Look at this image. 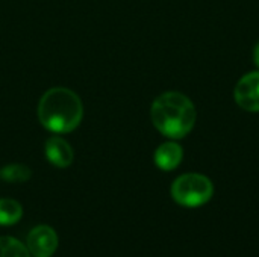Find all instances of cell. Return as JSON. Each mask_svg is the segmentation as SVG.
Listing matches in <instances>:
<instances>
[{
    "instance_id": "obj_1",
    "label": "cell",
    "mask_w": 259,
    "mask_h": 257,
    "mask_svg": "<svg viewBox=\"0 0 259 257\" xmlns=\"http://www.w3.org/2000/svg\"><path fill=\"white\" fill-rule=\"evenodd\" d=\"M150 118L159 133L176 141L185 138L194 129L197 111L190 97L178 91H168L155 98Z\"/></svg>"
},
{
    "instance_id": "obj_2",
    "label": "cell",
    "mask_w": 259,
    "mask_h": 257,
    "mask_svg": "<svg viewBox=\"0 0 259 257\" xmlns=\"http://www.w3.org/2000/svg\"><path fill=\"white\" fill-rule=\"evenodd\" d=\"M39 123L53 133L73 132L82 121L83 105L79 95L64 86L50 88L38 103Z\"/></svg>"
},
{
    "instance_id": "obj_3",
    "label": "cell",
    "mask_w": 259,
    "mask_h": 257,
    "mask_svg": "<svg viewBox=\"0 0 259 257\" xmlns=\"http://www.w3.org/2000/svg\"><path fill=\"white\" fill-rule=\"evenodd\" d=\"M173 200L184 208H200L214 195V185L209 177L199 173H187L171 183Z\"/></svg>"
},
{
    "instance_id": "obj_4",
    "label": "cell",
    "mask_w": 259,
    "mask_h": 257,
    "mask_svg": "<svg viewBox=\"0 0 259 257\" xmlns=\"http://www.w3.org/2000/svg\"><path fill=\"white\" fill-rule=\"evenodd\" d=\"M235 103L247 112H259V71L244 74L234 89Z\"/></svg>"
},
{
    "instance_id": "obj_5",
    "label": "cell",
    "mask_w": 259,
    "mask_h": 257,
    "mask_svg": "<svg viewBox=\"0 0 259 257\" xmlns=\"http://www.w3.org/2000/svg\"><path fill=\"white\" fill-rule=\"evenodd\" d=\"M58 235L49 226H36L27 235V250L33 257H52L58 248Z\"/></svg>"
},
{
    "instance_id": "obj_6",
    "label": "cell",
    "mask_w": 259,
    "mask_h": 257,
    "mask_svg": "<svg viewBox=\"0 0 259 257\" xmlns=\"http://www.w3.org/2000/svg\"><path fill=\"white\" fill-rule=\"evenodd\" d=\"M46 158L50 164L58 168H67L73 164L74 153L71 145L61 136H52L46 141L44 147Z\"/></svg>"
},
{
    "instance_id": "obj_7",
    "label": "cell",
    "mask_w": 259,
    "mask_h": 257,
    "mask_svg": "<svg viewBox=\"0 0 259 257\" xmlns=\"http://www.w3.org/2000/svg\"><path fill=\"white\" fill-rule=\"evenodd\" d=\"M182 159H184V150L175 139L161 144L153 155L155 165L162 171H171L178 168Z\"/></svg>"
},
{
    "instance_id": "obj_8",
    "label": "cell",
    "mask_w": 259,
    "mask_h": 257,
    "mask_svg": "<svg viewBox=\"0 0 259 257\" xmlns=\"http://www.w3.org/2000/svg\"><path fill=\"white\" fill-rule=\"evenodd\" d=\"M23 217V208L17 200L2 198L0 200V226H12Z\"/></svg>"
},
{
    "instance_id": "obj_9",
    "label": "cell",
    "mask_w": 259,
    "mask_h": 257,
    "mask_svg": "<svg viewBox=\"0 0 259 257\" xmlns=\"http://www.w3.org/2000/svg\"><path fill=\"white\" fill-rule=\"evenodd\" d=\"M30 168L21 164H11L0 170V177L9 183H24L30 179Z\"/></svg>"
},
{
    "instance_id": "obj_10",
    "label": "cell",
    "mask_w": 259,
    "mask_h": 257,
    "mask_svg": "<svg viewBox=\"0 0 259 257\" xmlns=\"http://www.w3.org/2000/svg\"><path fill=\"white\" fill-rule=\"evenodd\" d=\"M0 257H30L27 247L15 238L0 236Z\"/></svg>"
},
{
    "instance_id": "obj_11",
    "label": "cell",
    "mask_w": 259,
    "mask_h": 257,
    "mask_svg": "<svg viewBox=\"0 0 259 257\" xmlns=\"http://www.w3.org/2000/svg\"><path fill=\"white\" fill-rule=\"evenodd\" d=\"M253 62H255V65L259 68V42L255 45V48H253Z\"/></svg>"
}]
</instances>
